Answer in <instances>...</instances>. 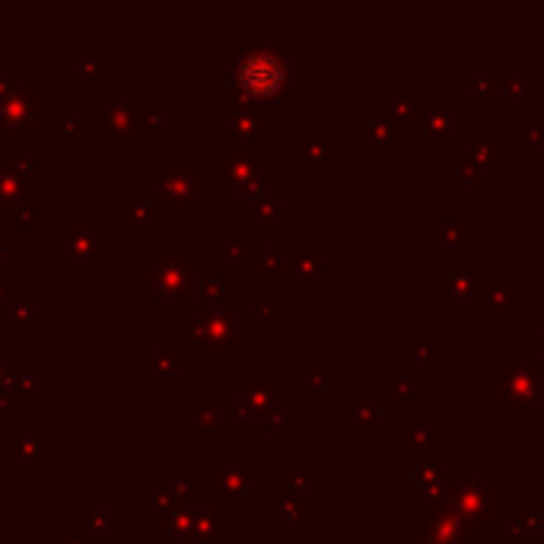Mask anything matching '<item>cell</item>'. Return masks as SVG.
<instances>
[{"instance_id": "1", "label": "cell", "mask_w": 544, "mask_h": 544, "mask_svg": "<svg viewBox=\"0 0 544 544\" xmlns=\"http://www.w3.org/2000/svg\"><path fill=\"white\" fill-rule=\"evenodd\" d=\"M64 115L51 112V90L35 74H0V144L32 147L39 131H61Z\"/></svg>"}, {"instance_id": "2", "label": "cell", "mask_w": 544, "mask_h": 544, "mask_svg": "<svg viewBox=\"0 0 544 544\" xmlns=\"http://www.w3.org/2000/svg\"><path fill=\"white\" fill-rule=\"evenodd\" d=\"M207 277L210 261L195 245H153L150 255L137 261V287L150 293L153 303H195Z\"/></svg>"}, {"instance_id": "3", "label": "cell", "mask_w": 544, "mask_h": 544, "mask_svg": "<svg viewBox=\"0 0 544 544\" xmlns=\"http://www.w3.org/2000/svg\"><path fill=\"white\" fill-rule=\"evenodd\" d=\"M252 341V319H245L236 303L195 306V315L182 319V347L195 350L201 363H236Z\"/></svg>"}, {"instance_id": "4", "label": "cell", "mask_w": 544, "mask_h": 544, "mask_svg": "<svg viewBox=\"0 0 544 544\" xmlns=\"http://www.w3.org/2000/svg\"><path fill=\"white\" fill-rule=\"evenodd\" d=\"M226 90L245 99H296V67L280 48L268 45H239L226 64Z\"/></svg>"}, {"instance_id": "5", "label": "cell", "mask_w": 544, "mask_h": 544, "mask_svg": "<svg viewBox=\"0 0 544 544\" xmlns=\"http://www.w3.org/2000/svg\"><path fill=\"white\" fill-rule=\"evenodd\" d=\"M433 500H440L449 513L459 516L471 532L481 535L484 525L497 519L500 481L484 475V465H443L440 487Z\"/></svg>"}, {"instance_id": "6", "label": "cell", "mask_w": 544, "mask_h": 544, "mask_svg": "<svg viewBox=\"0 0 544 544\" xmlns=\"http://www.w3.org/2000/svg\"><path fill=\"white\" fill-rule=\"evenodd\" d=\"M487 401L503 420H538L544 414V363L529 360V350H516L487 379Z\"/></svg>"}, {"instance_id": "7", "label": "cell", "mask_w": 544, "mask_h": 544, "mask_svg": "<svg viewBox=\"0 0 544 544\" xmlns=\"http://www.w3.org/2000/svg\"><path fill=\"white\" fill-rule=\"evenodd\" d=\"M210 188H220L223 201H245L268 191V150L242 144L239 137L223 134V156L207 163Z\"/></svg>"}, {"instance_id": "8", "label": "cell", "mask_w": 544, "mask_h": 544, "mask_svg": "<svg viewBox=\"0 0 544 544\" xmlns=\"http://www.w3.org/2000/svg\"><path fill=\"white\" fill-rule=\"evenodd\" d=\"M112 236L99 230L93 217H67L64 230L48 236V258L64 261L67 274L86 277L93 274L99 261L109 258Z\"/></svg>"}, {"instance_id": "9", "label": "cell", "mask_w": 544, "mask_h": 544, "mask_svg": "<svg viewBox=\"0 0 544 544\" xmlns=\"http://www.w3.org/2000/svg\"><path fill=\"white\" fill-rule=\"evenodd\" d=\"M153 195L166 204L169 217H195L198 204H207L214 188L198 172L195 160H153Z\"/></svg>"}, {"instance_id": "10", "label": "cell", "mask_w": 544, "mask_h": 544, "mask_svg": "<svg viewBox=\"0 0 544 544\" xmlns=\"http://www.w3.org/2000/svg\"><path fill=\"white\" fill-rule=\"evenodd\" d=\"M236 389L242 395L245 420H249L258 436L284 424V408H280L284 405V382L277 376H242Z\"/></svg>"}, {"instance_id": "11", "label": "cell", "mask_w": 544, "mask_h": 544, "mask_svg": "<svg viewBox=\"0 0 544 544\" xmlns=\"http://www.w3.org/2000/svg\"><path fill=\"white\" fill-rule=\"evenodd\" d=\"M471 535V525L449 513L440 500L414 497V544H468Z\"/></svg>"}, {"instance_id": "12", "label": "cell", "mask_w": 544, "mask_h": 544, "mask_svg": "<svg viewBox=\"0 0 544 544\" xmlns=\"http://www.w3.org/2000/svg\"><path fill=\"white\" fill-rule=\"evenodd\" d=\"M223 112L230 118V128L226 134L239 137L242 144L268 150V105L245 99L233 90H223Z\"/></svg>"}, {"instance_id": "13", "label": "cell", "mask_w": 544, "mask_h": 544, "mask_svg": "<svg viewBox=\"0 0 544 544\" xmlns=\"http://www.w3.org/2000/svg\"><path fill=\"white\" fill-rule=\"evenodd\" d=\"M468 128V118L459 115L455 102L443 99H430L417 105V118H414V140L417 144H449L455 134Z\"/></svg>"}, {"instance_id": "14", "label": "cell", "mask_w": 544, "mask_h": 544, "mask_svg": "<svg viewBox=\"0 0 544 544\" xmlns=\"http://www.w3.org/2000/svg\"><path fill=\"white\" fill-rule=\"evenodd\" d=\"M500 169V134L471 131L459 144V182L484 185L487 175Z\"/></svg>"}, {"instance_id": "15", "label": "cell", "mask_w": 544, "mask_h": 544, "mask_svg": "<svg viewBox=\"0 0 544 544\" xmlns=\"http://www.w3.org/2000/svg\"><path fill=\"white\" fill-rule=\"evenodd\" d=\"M207 494L226 506H249L255 500V468L239 462H214L207 468Z\"/></svg>"}, {"instance_id": "16", "label": "cell", "mask_w": 544, "mask_h": 544, "mask_svg": "<svg viewBox=\"0 0 544 544\" xmlns=\"http://www.w3.org/2000/svg\"><path fill=\"white\" fill-rule=\"evenodd\" d=\"M23 207H35V163L0 160V217L10 220Z\"/></svg>"}, {"instance_id": "17", "label": "cell", "mask_w": 544, "mask_h": 544, "mask_svg": "<svg viewBox=\"0 0 544 544\" xmlns=\"http://www.w3.org/2000/svg\"><path fill=\"white\" fill-rule=\"evenodd\" d=\"M93 125L109 134L115 147H134L140 137V118L137 109H131L121 99H99L93 102Z\"/></svg>"}, {"instance_id": "18", "label": "cell", "mask_w": 544, "mask_h": 544, "mask_svg": "<svg viewBox=\"0 0 544 544\" xmlns=\"http://www.w3.org/2000/svg\"><path fill=\"white\" fill-rule=\"evenodd\" d=\"M487 287L484 261H443V300L478 303Z\"/></svg>"}, {"instance_id": "19", "label": "cell", "mask_w": 544, "mask_h": 544, "mask_svg": "<svg viewBox=\"0 0 544 544\" xmlns=\"http://www.w3.org/2000/svg\"><path fill=\"white\" fill-rule=\"evenodd\" d=\"M7 459L23 468V478H35L39 465L51 462V440L39 433L35 420H23L20 433H13L7 440Z\"/></svg>"}, {"instance_id": "20", "label": "cell", "mask_w": 544, "mask_h": 544, "mask_svg": "<svg viewBox=\"0 0 544 544\" xmlns=\"http://www.w3.org/2000/svg\"><path fill=\"white\" fill-rule=\"evenodd\" d=\"M284 258H287V274H293L296 287L300 290H322L325 287V274H322V261L325 249L322 245H284Z\"/></svg>"}, {"instance_id": "21", "label": "cell", "mask_w": 544, "mask_h": 544, "mask_svg": "<svg viewBox=\"0 0 544 544\" xmlns=\"http://www.w3.org/2000/svg\"><path fill=\"white\" fill-rule=\"evenodd\" d=\"M0 395L10 405H35V398H39V366L10 360L0 373Z\"/></svg>"}, {"instance_id": "22", "label": "cell", "mask_w": 544, "mask_h": 544, "mask_svg": "<svg viewBox=\"0 0 544 544\" xmlns=\"http://www.w3.org/2000/svg\"><path fill=\"white\" fill-rule=\"evenodd\" d=\"M341 150L328 144L325 131H300L296 134V169L303 175H319L325 172L328 160H338Z\"/></svg>"}, {"instance_id": "23", "label": "cell", "mask_w": 544, "mask_h": 544, "mask_svg": "<svg viewBox=\"0 0 544 544\" xmlns=\"http://www.w3.org/2000/svg\"><path fill=\"white\" fill-rule=\"evenodd\" d=\"M35 303H39V293L32 287L10 290V296H7V331L10 335H32V331L39 328Z\"/></svg>"}, {"instance_id": "24", "label": "cell", "mask_w": 544, "mask_h": 544, "mask_svg": "<svg viewBox=\"0 0 544 544\" xmlns=\"http://www.w3.org/2000/svg\"><path fill=\"white\" fill-rule=\"evenodd\" d=\"M484 312L487 319H513V306H516V296H513V277L510 274H500V277H487V287H484Z\"/></svg>"}, {"instance_id": "25", "label": "cell", "mask_w": 544, "mask_h": 544, "mask_svg": "<svg viewBox=\"0 0 544 544\" xmlns=\"http://www.w3.org/2000/svg\"><path fill=\"white\" fill-rule=\"evenodd\" d=\"M125 220H121V226H125L128 233H147L153 226V201L156 195L150 188H125Z\"/></svg>"}, {"instance_id": "26", "label": "cell", "mask_w": 544, "mask_h": 544, "mask_svg": "<svg viewBox=\"0 0 544 544\" xmlns=\"http://www.w3.org/2000/svg\"><path fill=\"white\" fill-rule=\"evenodd\" d=\"M252 226L261 233H277L284 226V191L268 188L252 204Z\"/></svg>"}, {"instance_id": "27", "label": "cell", "mask_w": 544, "mask_h": 544, "mask_svg": "<svg viewBox=\"0 0 544 544\" xmlns=\"http://www.w3.org/2000/svg\"><path fill=\"white\" fill-rule=\"evenodd\" d=\"M385 99V118L392 121L395 128H414V118H417V99L408 86H389L382 93Z\"/></svg>"}, {"instance_id": "28", "label": "cell", "mask_w": 544, "mask_h": 544, "mask_svg": "<svg viewBox=\"0 0 544 544\" xmlns=\"http://www.w3.org/2000/svg\"><path fill=\"white\" fill-rule=\"evenodd\" d=\"M354 140H357V144H363L366 150H370L373 160H379V156H382L385 150L398 144V131H395V125H392L389 118L379 115V118L370 121V128H366V131H357Z\"/></svg>"}, {"instance_id": "29", "label": "cell", "mask_w": 544, "mask_h": 544, "mask_svg": "<svg viewBox=\"0 0 544 544\" xmlns=\"http://www.w3.org/2000/svg\"><path fill=\"white\" fill-rule=\"evenodd\" d=\"M239 258L252 261L255 274H265V277H280L287 274V258L280 249H268V245H242Z\"/></svg>"}, {"instance_id": "30", "label": "cell", "mask_w": 544, "mask_h": 544, "mask_svg": "<svg viewBox=\"0 0 544 544\" xmlns=\"http://www.w3.org/2000/svg\"><path fill=\"white\" fill-rule=\"evenodd\" d=\"M182 373V347H160L150 360V379L153 389H166V385Z\"/></svg>"}, {"instance_id": "31", "label": "cell", "mask_w": 544, "mask_h": 544, "mask_svg": "<svg viewBox=\"0 0 544 544\" xmlns=\"http://www.w3.org/2000/svg\"><path fill=\"white\" fill-rule=\"evenodd\" d=\"M268 516L277 519H296V522H306L309 513V497H296V494H280V490H271L268 494Z\"/></svg>"}, {"instance_id": "32", "label": "cell", "mask_w": 544, "mask_h": 544, "mask_svg": "<svg viewBox=\"0 0 544 544\" xmlns=\"http://www.w3.org/2000/svg\"><path fill=\"white\" fill-rule=\"evenodd\" d=\"M354 430L363 433V436H379L382 433V414H379V408L373 405L366 392L354 395Z\"/></svg>"}, {"instance_id": "33", "label": "cell", "mask_w": 544, "mask_h": 544, "mask_svg": "<svg viewBox=\"0 0 544 544\" xmlns=\"http://www.w3.org/2000/svg\"><path fill=\"white\" fill-rule=\"evenodd\" d=\"M105 529H109V506H83L80 510V538L93 544V541L105 538Z\"/></svg>"}, {"instance_id": "34", "label": "cell", "mask_w": 544, "mask_h": 544, "mask_svg": "<svg viewBox=\"0 0 544 544\" xmlns=\"http://www.w3.org/2000/svg\"><path fill=\"white\" fill-rule=\"evenodd\" d=\"M109 70H112L109 58H83L77 64V83L80 86H105L109 83Z\"/></svg>"}, {"instance_id": "35", "label": "cell", "mask_w": 544, "mask_h": 544, "mask_svg": "<svg viewBox=\"0 0 544 544\" xmlns=\"http://www.w3.org/2000/svg\"><path fill=\"white\" fill-rule=\"evenodd\" d=\"M137 118H140V128L147 131H163L169 125V112H166V102L160 99H144L137 105Z\"/></svg>"}, {"instance_id": "36", "label": "cell", "mask_w": 544, "mask_h": 544, "mask_svg": "<svg viewBox=\"0 0 544 544\" xmlns=\"http://www.w3.org/2000/svg\"><path fill=\"white\" fill-rule=\"evenodd\" d=\"M541 525H544V516L538 513V510H513V519L506 522V532L510 535H538L541 532Z\"/></svg>"}, {"instance_id": "37", "label": "cell", "mask_w": 544, "mask_h": 544, "mask_svg": "<svg viewBox=\"0 0 544 544\" xmlns=\"http://www.w3.org/2000/svg\"><path fill=\"white\" fill-rule=\"evenodd\" d=\"M284 478L290 484V494L296 497H309V487H312V468L303 462H287L284 465Z\"/></svg>"}, {"instance_id": "38", "label": "cell", "mask_w": 544, "mask_h": 544, "mask_svg": "<svg viewBox=\"0 0 544 544\" xmlns=\"http://www.w3.org/2000/svg\"><path fill=\"white\" fill-rule=\"evenodd\" d=\"M223 274H210L204 284L198 287V300L195 306H223Z\"/></svg>"}, {"instance_id": "39", "label": "cell", "mask_w": 544, "mask_h": 544, "mask_svg": "<svg viewBox=\"0 0 544 544\" xmlns=\"http://www.w3.org/2000/svg\"><path fill=\"white\" fill-rule=\"evenodd\" d=\"M223 430H226V417H223V411H217V408H210V405H201L198 408V433L204 436H223Z\"/></svg>"}, {"instance_id": "40", "label": "cell", "mask_w": 544, "mask_h": 544, "mask_svg": "<svg viewBox=\"0 0 544 544\" xmlns=\"http://www.w3.org/2000/svg\"><path fill=\"white\" fill-rule=\"evenodd\" d=\"M414 395V382L408 376H389L385 379V405H398Z\"/></svg>"}, {"instance_id": "41", "label": "cell", "mask_w": 544, "mask_h": 544, "mask_svg": "<svg viewBox=\"0 0 544 544\" xmlns=\"http://www.w3.org/2000/svg\"><path fill=\"white\" fill-rule=\"evenodd\" d=\"M468 236H471V223L465 217H455V220L443 223V242L446 245H465Z\"/></svg>"}, {"instance_id": "42", "label": "cell", "mask_w": 544, "mask_h": 544, "mask_svg": "<svg viewBox=\"0 0 544 544\" xmlns=\"http://www.w3.org/2000/svg\"><path fill=\"white\" fill-rule=\"evenodd\" d=\"M500 80H503V74H478L475 83H471V90H475V96H481V99H497Z\"/></svg>"}, {"instance_id": "43", "label": "cell", "mask_w": 544, "mask_h": 544, "mask_svg": "<svg viewBox=\"0 0 544 544\" xmlns=\"http://www.w3.org/2000/svg\"><path fill=\"white\" fill-rule=\"evenodd\" d=\"M35 223H39V207H23V210H16V214L7 220L10 233H23V230H32Z\"/></svg>"}, {"instance_id": "44", "label": "cell", "mask_w": 544, "mask_h": 544, "mask_svg": "<svg viewBox=\"0 0 544 544\" xmlns=\"http://www.w3.org/2000/svg\"><path fill=\"white\" fill-rule=\"evenodd\" d=\"M296 385H300V392L325 389V363H312V373H303L300 379H296Z\"/></svg>"}, {"instance_id": "45", "label": "cell", "mask_w": 544, "mask_h": 544, "mask_svg": "<svg viewBox=\"0 0 544 544\" xmlns=\"http://www.w3.org/2000/svg\"><path fill=\"white\" fill-rule=\"evenodd\" d=\"M541 125H544V118H541V115H532V118H529V125L516 131V144H538L541 134H544Z\"/></svg>"}, {"instance_id": "46", "label": "cell", "mask_w": 544, "mask_h": 544, "mask_svg": "<svg viewBox=\"0 0 544 544\" xmlns=\"http://www.w3.org/2000/svg\"><path fill=\"white\" fill-rule=\"evenodd\" d=\"M525 93H529V90H525V77H519V74H503V80H500V96L519 99Z\"/></svg>"}, {"instance_id": "47", "label": "cell", "mask_w": 544, "mask_h": 544, "mask_svg": "<svg viewBox=\"0 0 544 544\" xmlns=\"http://www.w3.org/2000/svg\"><path fill=\"white\" fill-rule=\"evenodd\" d=\"M223 417L230 420H245V408H242V395L239 389H230L223 395Z\"/></svg>"}, {"instance_id": "48", "label": "cell", "mask_w": 544, "mask_h": 544, "mask_svg": "<svg viewBox=\"0 0 544 544\" xmlns=\"http://www.w3.org/2000/svg\"><path fill=\"white\" fill-rule=\"evenodd\" d=\"M61 134H64V144H67V147H77V144H80V118H74V115H64Z\"/></svg>"}, {"instance_id": "49", "label": "cell", "mask_w": 544, "mask_h": 544, "mask_svg": "<svg viewBox=\"0 0 544 544\" xmlns=\"http://www.w3.org/2000/svg\"><path fill=\"white\" fill-rule=\"evenodd\" d=\"M223 258L230 261V258H239V252H242V236L236 233V230H226L223 233Z\"/></svg>"}, {"instance_id": "50", "label": "cell", "mask_w": 544, "mask_h": 544, "mask_svg": "<svg viewBox=\"0 0 544 544\" xmlns=\"http://www.w3.org/2000/svg\"><path fill=\"white\" fill-rule=\"evenodd\" d=\"M255 315H258V319H280V315H284V306H280V303H261V306H255Z\"/></svg>"}, {"instance_id": "51", "label": "cell", "mask_w": 544, "mask_h": 544, "mask_svg": "<svg viewBox=\"0 0 544 544\" xmlns=\"http://www.w3.org/2000/svg\"><path fill=\"white\" fill-rule=\"evenodd\" d=\"M93 544H137V538L134 535H115V538H99Z\"/></svg>"}, {"instance_id": "52", "label": "cell", "mask_w": 544, "mask_h": 544, "mask_svg": "<svg viewBox=\"0 0 544 544\" xmlns=\"http://www.w3.org/2000/svg\"><path fill=\"white\" fill-rule=\"evenodd\" d=\"M48 544H90V541L80 538V535H58V538H51Z\"/></svg>"}, {"instance_id": "53", "label": "cell", "mask_w": 544, "mask_h": 544, "mask_svg": "<svg viewBox=\"0 0 544 544\" xmlns=\"http://www.w3.org/2000/svg\"><path fill=\"white\" fill-rule=\"evenodd\" d=\"M7 335H0V373H4V366H7Z\"/></svg>"}, {"instance_id": "54", "label": "cell", "mask_w": 544, "mask_h": 544, "mask_svg": "<svg viewBox=\"0 0 544 544\" xmlns=\"http://www.w3.org/2000/svg\"><path fill=\"white\" fill-rule=\"evenodd\" d=\"M10 290H13V287H10V280H7L4 274H0V303H7V296H10Z\"/></svg>"}, {"instance_id": "55", "label": "cell", "mask_w": 544, "mask_h": 544, "mask_svg": "<svg viewBox=\"0 0 544 544\" xmlns=\"http://www.w3.org/2000/svg\"><path fill=\"white\" fill-rule=\"evenodd\" d=\"M7 261H10V249H7V245H0V274H4Z\"/></svg>"}, {"instance_id": "56", "label": "cell", "mask_w": 544, "mask_h": 544, "mask_svg": "<svg viewBox=\"0 0 544 544\" xmlns=\"http://www.w3.org/2000/svg\"><path fill=\"white\" fill-rule=\"evenodd\" d=\"M7 408H10V401H7L4 395H0V420H4V417H7Z\"/></svg>"}, {"instance_id": "57", "label": "cell", "mask_w": 544, "mask_h": 544, "mask_svg": "<svg viewBox=\"0 0 544 544\" xmlns=\"http://www.w3.org/2000/svg\"><path fill=\"white\" fill-rule=\"evenodd\" d=\"M182 544H204V541H198V538H188V541H182Z\"/></svg>"}]
</instances>
